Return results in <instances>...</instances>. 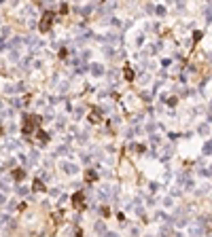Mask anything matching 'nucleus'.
<instances>
[{
	"instance_id": "f03ea898",
	"label": "nucleus",
	"mask_w": 212,
	"mask_h": 237,
	"mask_svg": "<svg viewBox=\"0 0 212 237\" xmlns=\"http://www.w3.org/2000/svg\"><path fill=\"white\" fill-rule=\"evenodd\" d=\"M74 2H78V0H74Z\"/></svg>"
},
{
	"instance_id": "f257e3e1",
	"label": "nucleus",
	"mask_w": 212,
	"mask_h": 237,
	"mask_svg": "<svg viewBox=\"0 0 212 237\" xmlns=\"http://www.w3.org/2000/svg\"><path fill=\"white\" fill-rule=\"evenodd\" d=\"M125 78L131 80V78H134V72H131V70H125Z\"/></svg>"
}]
</instances>
